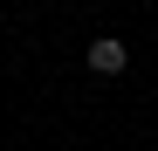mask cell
<instances>
[{
    "label": "cell",
    "instance_id": "obj_1",
    "mask_svg": "<svg viewBox=\"0 0 158 151\" xmlns=\"http://www.w3.org/2000/svg\"><path fill=\"white\" fill-rule=\"evenodd\" d=\"M124 62H131V48H124L117 35H103V41H89V76H124Z\"/></svg>",
    "mask_w": 158,
    "mask_h": 151
}]
</instances>
